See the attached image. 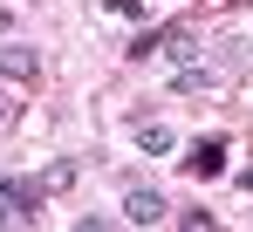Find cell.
Wrapping results in <instances>:
<instances>
[{
	"mask_svg": "<svg viewBox=\"0 0 253 232\" xmlns=\"http://www.w3.org/2000/svg\"><path fill=\"white\" fill-rule=\"evenodd\" d=\"M42 76V55H35V48H28V41H0V82H14V89H28V82Z\"/></svg>",
	"mask_w": 253,
	"mask_h": 232,
	"instance_id": "obj_1",
	"label": "cell"
},
{
	"mask_svg": "<svg viewBox=\"0 0 253 232\" xmlns=\"http://www.w3.org/2000/svg\"><path fill=\"white\" fill-rule=\"evenodd\" d=\"M165 219H171L165 192H151V185H130L124 192V226H165Z\"/></svg>",
	"mask_w": 253,
	"mask_h": 232,
	"instance_id": "obj_2",
	"label": "cell"
},
{
	"mask_svg": "<svg viewBox=\"0 0 253 232\" xmlns=\"http://www.w3.org/2000/svg\"><path fill=\"white\" fill-rule=\"evenodd\" d=\"M178 164H185L192 178H219V171H226V137H192Z\"/></svg>",
	"mask_w": 253,
	"mask_h": 232,
	"instance_id": "obj_3",
	"label": "cell"
},
{
	"mask_svg": "<svg viewBox=\"0 0 253 232\" xmlns=\"http://www.w3.org/2000/svg\"><path fill=\"white\" fill-rule=\"evenodd\" d=\"M137 151H144V157H171V151H178L171 123H137Z\"/></svg>",
	"mask_w": 253,
	"mask_h": 232,
	"instance_id": "obj_4",
	"label": "cell"
},
{
	"mask_svg": "<svg viewBox=\"0 0 253 232\" xmlns=\"http://www.w3.org/2000/svg\"><path fill=\"white\" fill-rule=\"evenodd\" d=\"M212 82H219V76H212L206 62H185V69H178V76H171V89H178V96H206Z\"/></svg>",
	"mask_w": 253,
	"mask_h": 232,
	"instance_id": "obj_5",
	"label": "cell"
},
{
	"mask_svg": "<svg viewBox=\"0 0 253 232\" xmlns=\"http://www.w3.org/2000/svg\"><path fill=\"white\" fill-rule=\"evenodd\" d=\"M165 55L178 62V69H185V62H199V35H192V28H165Z\"/></svg>",
	"mask_w": 253,
	"mask_h": 232,
	"instance_id": "obj_6",
	"label": "cell"
},
{
	"mask_svg": "<svg viewBox=\"0 0 253 232\" xmlns=\"http://www.w3.org/2000/svg\"><path fill=\"white\" fill-rule=\"evenodd\" d=\"M42 185L48 192H69V185H76V157H55V164L42 171Z\"/></svg>",
	"mask_w": 253,
	"mask_h": 232,
	"instance_id": "obj_7",
	"label": "cell"
},
{
	"mask_svg": "<svg viewBox=\"0 0 253 232\" xmlns=\"http://www.w3.org/2000/svg\"><path fill=\"white\" fill-rule=\"evenodd\" d=\"M124 55H130V62H144V55H165V28H144V35L130 41Z\"/></svg>",
	"mask_w": 253,
	"mask_h": 232,
	"instance_id": "obj_8",
	"label": "cell"
},
{
	"mask_svg": "<svg viewBox=\"0 0 253 232\" xmlns=\"http://www.w3.org/2000/svg\"><path fill=\"white\" fill-rule=\"evenodd\" d=\"M0 226H21V212H14V185H7V171H0Z\"/></svg>",
	"mask_w": 253,
	"mask_h": 232,
	"instance_id": "obj_9",
	"label": "cell"
},
{
	"mask_svg": "<svg viewBox=\"0 0 253 232\" xmlns=\"http://www.w3.org/2000/svg\"><path fill=\"white\" fill-rule=\"evenodd\" d=\"M21 123V103H14V89H0V130H14Z\"/></svg>",
	"mask_w": 253,
	"mask_h": 232,
	"instance_id": "obj_10",
	"label": "cell"
},
{
	"mask_svg": "<svg viewBox=\"0 0 253 232\" xmlns=\"http://www.w3.org/2000/svg\"><path fill=\"white\" fill-rule=\"evenodd\" d=\"M110 14H124V21H137V14H144V0H110Z\"/></svg>",
	"mask_w": 253,
	"mask_h": 232,
	"instance_id": "obj_11",
	"label": "cell"
},
{
	"mask_svg": "<svg viewBox=\"0 0 253 232\" xmlns=\"http://www.w3.org/2000/svg\"><path fill=\"white\" fill-rule=\"evenodd\" d=\"M240 192H247V198H253V164H247V171H240Z\"/></svg>",
	"mask_w": 253,
	"mask_h": 232,
	"instance_id": "obj_12",
	"label": "cell"
}]
</instances>
